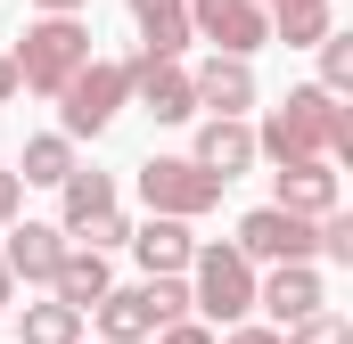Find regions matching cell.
I'll list each match as a JSON object with an SVG mask.
<instances>
[{"mask_svg":"<svg viewBox=\"0 0 353 344\" xmlns=\"http://www.w3.org/2000/svg\"><path fill=\"white\" fill-rule=\"evenodd\" d=\"M189 41H214V58H255L271 41V25H263V8L255 0H189Z\"/></svg>","mask_w":353,"mask_h":344,"instance_id":"cell-6","label":"cell"},{"mask_svg":"<svg viewBox=\"0 0 353 344\" xmlns=\"http://www.w3.org/2000/svg\"><path fill=\"white\" fill-rule=\"evenodd\" d=\"M132 98H140L157 123H189V115H197L189 66H165V58H132Z\"/></svg>","mask_w":353,"mask_h":344,"instance_id":"cell-12","label":"cell"},{"mask_svg":"<svg viewBox=\"0 0 353 344\" xmlns=\"http://www.w3.org/2000/svg\"><path fill=\"white\" fill-rule=\"evenodd\" d=\"M279 213L329 222L337 213V164H279Z\"/></svg>","mask_w":353,"mask_h":344,"instance_id":"cell-13","label":"cell"},{"mask_svg":"<svg viewBox=\"0 0 353 344\" xmlns=\"http://www.w3.org/2000/svg\"><path fill=\"white\" fill-rule=\"evenodd\" d=\"M140 197H148L157 222H197V213L222 205V180L197 172L189 156H148V164H140Z\"/></svg>","mask_w":353,"mask_h":344,"instance_id":"cell-5","label":"cell"},{"mask_svg":"<svg viewBox=\"0 0 353 344\" xmlns=\"http://www.w3.org/2000/svg\"><path fill=\"white\" fill-rule=\"evenodd\" d=\"M17 90H25V83H17V58L0 50V98H17Z\"/></svg>","mask_w":353,"mask_h":344,"instance_id":"cell-27","label":"cell"},{"mask_svg":"<svg viewBox=\"0 0 353 344\" xmlns=\"http://www.w3.org/2000/svg\"><path fill=\"white\" fill-rule=\"evenodd\" d=\"M132 107V66L123 58H90L74 83L58 90V115H66V140H99L115 115Z\"/></svg>","mask_w":353,"mask_h":344,"instance_id":"cell-4","label":"cell"},{"mask_svg":"<svg viewBox=\"0 0 353 344\" xmlns=\"http://www.w3.org/2000/svg\"><path fill=\"white\" fill-rule=\"evenodd\" d=\"M83 246H90V255H115V246H132V222H123V205L90 222V230H83Z\"/></svg>","mask_w":353,"mask_h":344,"instance_id":"cell-23","label":"cell"},{"mask_svg":"<svg viewBox=\"0 0 353 344\" xmlns=\"http://www.w3.org/2000/svg\"><path fill=\"white\" fill-rule=\"evenodd\" d=\"M189 98H197V115H230V123H247V107H255V66H239V58H205V66L189 74Z\"/></svg>","mask_w":353,"mask_h":344,"instance_id":"cell-9","label":"cell"},{"mask_svg":"<svg viewBox=\"0 0 353 344\" xmlns=\"http://www.w3.org/2000/svg\"><path fill=\"white\" fill-rule=\"evenodd\" d=\"M279 344H353V328L337 312H312V320H296V328H279Z\"/></svg>","mask_w":353,"mask_h":344,"instance_id":"cell-22","label":"cell"},{"mask_svg":"<svg viewBox=\"0 0 353 344\" xmlns=\"http://www.w3.org/2000/svg\"><path fill=\"white\" fill-rule=\"evenodd\" d=\"M0 238H8V246H0L8 279H25V287H33V279L50 287V279H58V262H66V230H58V222H25V230H0Z\"/></svg>","mask_w":353,"mask_h":344,"instance_id":"cell-11","label":"cell"},{"mask_svg":"<svg viewBox=\"0 0 353 344\" xmlns=\"http://www.w3.org/2000/svg\"><path fill=\"white\" fill-rule=\"evenodd\" d=\"M132 17H140V58L181 66V50H189V0H132Z\"/></svg>","mask_w":353,"mask_h":344,"instance_id":"cell-16","label":"cell"},{"mask_svg":"<svg viewBox=\"0 0 353 344\" xmlns=\"http://www.w3.org/2000/svg\"><path fill=\"white\" fill-rule=\"evenodd\" d=\"M247 262H312V222H296V213H279V205H255L247 222H239V238H230Z\"/></svg>","mask_w":353,"mask_h":344,"instance_id":"cell-7","label":"cell"},{"mask_svg":"<svg viewBox=\"0 0 353 344\" xmlns=\"http://www.w3.org/2000/svg\"><path fill=\"white\" fill-rule=\"evenodd\" d=\"M255 156H271V164H337V156H353V115L321 83H304V90H288V107H271L255 123Z\"/></svg>","mask_w":353,"mask_h":344,"instance_id":"cell-1","label":"cell"},{"mask_svg":"<svg viewBox=\"0 0 353 344\" xmlns=\"http://www.w3.org/2000/svg\"><path fill=\"white\" fill-rule=\"evenodd\" d=\"M107 255H90V246H66V262H58V279H50V303H66V312H99L107 303Z\"/></svg>","mask_w":353,"mask_h":344,"instance_id":"cell-14","label":"cell"},{"mask_svg":"<svg viewBox=\"0 0 353 344\" xmlns=\"http://www.w3.org/2000/svg\"><path fill=\"white\" fill-rule=\"evenodd\" d=\"M17 344H83V312H66V303H25V312H17Z\"/></svg>","mask_w":353,"mask_h":344,"instance_id":"cell-20","label":"cell"},{"mask_svg":"<svg viewBox=\"0 0 353 344\" xmlns=\"http://www.w3.org/2000/svg\"><path fill=\"white\" fill-rule=\"evenodd\" d=\"M8 58H17V83L25 90L58 98V90L90 66V25L83 17H41V25H25V41H17Z\"/></svg>","mask_w":353,"mask_h":344,"instance_id":"cell-2","label":"cell"},{"mask_svg":"<svg viewBox=\"0 0 353 344\" xmlns=\"http://www.w3.org/2000/svg\"><path fill=\"white\" fill-rule=\"evenodd\" d=\"M222 344H279V328H230Z\"/></svg>","mask_w":353,"mask_h":344,"instance_id":"cell-26","label":"cell"},{"mask_svg":"<svg viewBox=\"0 0 353 344\" xmlns=\"http://www.w3.org/2000/svg\"><path fill=\"white\" fill-rule=\"evenodd\" d=\"M157 344H214L205 320H173V328H157Z\"/></svg>","mask_w":353,"mask_h":344,"instance_id":"cell-24","label":"cell"},{"mask_svg":"<svg viewBox=\"0 0 353 344\" xmlns=\"http://www.w3.org/2000/svg\"><path fill=\"white\" fill-rule=\"evenodd\" d=\"M132 255L148 279H181L189 255H197V238H189V222H148V230H132Z\"/></svg>","mask_w":353,"mask_h":344,"instance_id":"cell-17","label":"cell"},{"mask_svg":"<svg viewBox=\"0 0 353 344\" xmlns=\"http://www.w3.org/2000/svg\"><path fill=\"white\" fill-rule=\"evenodd\" d=\"M66 172H74V140H66V131L25 140V156H17V180H25V189H58Z\"/></svg>","mask_w":353,"mask_h":344,"instance_id":"cell-19","label":"cell"},{"mask_svg":"<svg viewBox=\"0 0 353 344\" xmlns=\"http://www.w3.org/2000/svg\"><path fill=\"white\" fill-rule=\"evenodd\" d=\"M263 25L288 50H321L329 41V0H263Z\"/></svg>","mask_w":353,"mask_h":344,"instance_id":"cell-18","label":"cell"},{"mask_svg":"<svg viewBox=\"0 0 353 344\" xmlns=\"http://www.w3.org/2000/svg\"><path fill=\"white\" fill-rule=\"evenodd\" d=\"M189 312L239 328V320L255 312V262L239 255V246H197V255H189Z\"/></svg>","mask_w":353,"mask_h":344,"instance_id":"cell-3","label":"cell"},{"mask_svg":"<svg viewBox=\"0 0 353 344\" xmlns=\"http://www.w3.org/2000/svg\"><path fill=\"white\" fill-rule=\"evenodd\" d=\"M0 312H17V279H8V262H0Z\"/></svg>","mask_w":353,"mask_h":344,"instance_id":"cell-28","label":"cell"},{"mask_svg":"<svg viewBox=\"0 0 353 344\" xmlns=\"http://www.w3.org/2000/svg\"><path fill=\"white\" fill-rule=\"evenodd\" d=\"M197 172H214L222 189L239 180V172L255 164V123H230V115H205L197 123V156H189Z\"/></svg>","mask_w":353,"mask_h":344,"instance_id":"cell-10","label":"cell"},{"mask_svg":"<svg viewBox=\"0 0 353 344\" xmlns=\"http://www.w3.org/2000/svg\"><path fill=\"white\" fill-rule=\"evenodd\" d=\"M74 8H83V0H41V17H74Z\"/></svg>","mask_w":353,"mask_h":344,"instance_id":"cell-29","label":"cell"},{"mask_svg":"<svg viewBox=\"0 0 353 344\" xmlns=\"http://www.w3.org/2000/svg\"><path fill=\"white\" fill-rule=\"evenodd\" d=\"M321 90H329V98L353 90V33H329V41H321Z\"/></svg>","mask_w":353,"mask_h":344,"instance_id":"cell-21","label":"cell"},{"mask_svg":"<svg viewBox=\"0 0 353 344\" xmlns=\"http://www.w3.org/2000/svg\"><path fill=\"white\" fill-rule=\"evenodd\" d=\"M17 205H25V180H17V172H0V230L17 222Z\"/></svg>","mask_w":353,"mask_h":344,"instance_id":"cell-25","label":"cell"},{"mask_svg":"<svg viewBox=\"0 0 353 344\" xmlns=\"http://www.w3.org/2000/svg\"><path fill=\"white\" fill-rule=\"evenodd\" d=\"M329 295H321V270L312 262H279L271 279H255V312H271L279 328H296V320H312Z\"/></svg>","mask_w":353,"mask_h":344,"instance_id":"cell-8","label":"cell"},{"mask_svg":"<svg viewBox=\"0 0 353 344\" xmlns=\"http://www.w3.org/2000/svg\"><path fill=\"white\" fill-rule=\"evenodd\" d=\"M99 213H115V180H107V172H83V164H74L66 180H58V230H66V238H83Z\"/></svg>","mask_w":353,"mask_h":344,"instance_id":"cell-15","label":"cell"}]
</instances>
